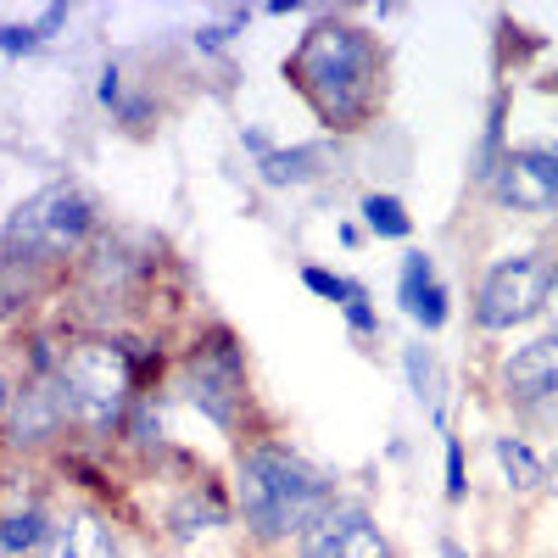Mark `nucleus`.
<instances>
[{"instance_id":"1","label":"nucleus","mask_w":558,"mask_h":558,"mask_svg":"<svg viewBox=\"0 0 558 558\" xmlns=\"http://www.w3.org/2000/svg\"><path fill=\"white\" fill-rule=\"evenodd\" d=\"M286 78L302 89V101L318 112L324 129H357L380 96V51L368 28L347 17H324L286 57Z\"/></svg>"},{"instance_id":"2","label":"nucleus","mask_w":558,"mask_h":558,"mask_svg":"<svg viewBox=\"0 0 558 558\" xmlns=\"http://www.w3.org/2000/svg\"><path fill=\"white\" fill-rule=\"evenodd\" d=\"M235 497L241 520L257 542H302L324 514L336 508V481L279 441H252L235 463Z\"/></svg>"},{"instance_id":"3","label":"nucleus","mask_w":558,"mask_h":558,"mask_svg":"<svg viewBox=\"0 0 558 558\" xmlns=\"http://www.w3.org/2000/svg\"><path fill=\"white\" fill-rule=\"evenodd\" d=\"M57 380L68 391L73 425H84L89 436H112L123 425L134 375H129V352L118 341H68L57 352Z\"/></svg>"},{"instance_id":"4","label":"nucleus","mask_w":558,"mask_h":558,"mask_svg":"<svg viewBox=\"0 0 558 558\" xmlns=\"http://www.w3.org/2000/svg\"><path fill=\"white\" fill-rule=\"evenodd\" d=\"M89 223H96V207L78 184H45L39 196H28L12 223H7V252L23 263H51L84 246Z\"/></svg>"},{"instance_id":"5","label":"nucleus","mask_w":558,"mask_h":558,"mask_svg":"<svg viewBox=\"0 0 558 558\" xmlns=\"http://www.w3.org/2000/svg\"><path fill=\"white\" fill-rule=\"evenodd\" d=\"M184 391L191 402L213 418L218 430H241V413H246V363L241 347L229 330L196 341V352L184 357Z\"/></svg>"},{"instance_id":"6","label":"nucleus","mask_w":558,"mask_h":558,"mask_svg":"<svg viewBox=\"0 0 558 558\" xmlns=\"http://www.w3.org/2000/svg\"><path fill=\"white\" fill-rule=\"evenodd\" d=\"M547 274H553V263L542 252L492 263L475 291V324L481 330H520V324H531L547 307Z\"/></svg>"},{"instance_id":"7","label":"nucleus","mask_w":558,"mask_h":558,"mask_svg":"<svg viewBox=\"0 0 558 558\" xmlns=\"http://www.w3.org/2000/svg\"><path fill=\"white\" fill-rule=\"evenodd\" d=\"M492 196L508 213L553 218L558 213V151H508L492 168Z\"/></svg>"},{"instance_id":"8","label":"nucleus","mask_w":558,"mask_h":558,"mask_svg":"<svg viewBox=\"0 0 558 558\" xmlns=\"http://www.w3.org/2000/svg\"><path fill=\"white\" fill-rule=\"evenodd\" d=\"M73 425V408H68V391L57 380V363L34 375L17 397H12V413H7V441L12 447H45L57 441L62 430Z\"/></svg>"},{"instance_id":"9","label":"nucleus","mask_w":558,"mask_h":558,"mask_svg":"<svg viewBox=\"0 0 558 558\" xmlns=\"http://www.w3.org/2000/svg\"><path fill=\"white\" fill-rule=\"evenodd\" d=\"M302 558H397L386 531L375 525V514L357 502H336L307 536H302Z\"/></svg>"},{"instance_id":"10","label":"nucleus","mask_w":558,"mask_h":558,"mask_svg":"<svg viewBox=\"0 0 558 558\" xmlns=\"http://www.w3.org/2000/svg\"><path fill=\"white\" fill-rule=\"evenodd\" d=\"M502 397L520 402V408H542L558 402V330L520 347L514 357L502 363Z\"/></svg>"},{"instance_id":"11","label":"nucleus","mask_w":558,"mask_h":558,"mask_svg":"<svg viewBox=\"0 0 558 558\" xmlns=\"http://www.w3.org/2000/svg\"><path fill=\"white\" fill-rule=\"evenodd\" d=\"M397 296H402V313L418 324V330H441V324H447V286L436 279V268H430L425 252H408L402 257Z\"/></svg>"},{"instance_id":"12","label":"nucleus","mask_w":558,"mask_h":558,"mask_svg":"<svg viewBox=\"0 0 558 558\" xmlns=\"http://www.w3.org/2000/svg\"><path fill=\"white\" fill-rule=\"evenodd\" d=\"M39 558H123V547H118V531L96 514V508H84V514H68L51 531Z\"/></svg>"},{"instance_id":"13","label":"nucleus","mask_w":558,"mask_h":558,"mask_svg":"<svg viewBox=\"0 0 558 558\" xmlns=\"http://www.w3.org/2000/svg\"><path fill=\"white\" fill-rule=\"evenodd\" d=\"M51 514H45V502H17V508H7V514H0V553H39L45 542H51Z\"/></svg>"},{"instance_id":"14","label":"nucleus","mask_w":558,"mask_h":558,"mask_svg":"<svg viewBox=\"0 0 558 558\" xmlns=\"http://www.w3.org/2000/svg\"><path fill=\"white\" fill-rule=\"evenodd\" d=\"M492 452H497V463H502V481L514 486V492H536V486H547V463H542L520 436H497Z\"/></svg>"},{"instance_id":"15","label":"nucleus","mask_w":558,"mask_h":558,"mask_svg":"<svg viewBox=\"0 0 558 558\" xmlns=\"http://www.w3.org/2000/svg\"><path fill=\"white\" fill-rule=\"evenodd\" d=\"M318 146H296V151H263V179L268 184H307L318 173Z\"/></svg>"},{"instance_id":"16","label":"nucleus","mask_w":558,"mask_h":558,"mask_svg":"<svg viewBox=\"0 0 558 558\" xmlns=\"http://www.w3.org/2000/svg\"><path fill=\"white\" fill-rule=\"evenodd\" d=\"M363 218H368V229H375L380 241H408L413 235V218H408V207L397 202V196H363Z\"/></svg>"},{"instance_id":"17","label":"nucleus","mask_w":558,"mask_h":558,"mask_svg":"<svg viewBox=\"0 0 558 558\" xmlns=\"http://www.w3.org/2000/svg\"><path fill=\"white\" fill-rule=\"evenodd\" d=\"M402 375H408V391L425 402L430 413H436V402H441V375H436V357L425 352V347H408L402 352Z\"/></svg>"},{"instance_id":"18","label":"nucleus","mask_w":558,"mask_h":558,"mask_svg":"<svg viewBox=\"0 0 558 558\" xmlns=\"http://www.w3.org/2000/svg\"><path fill=\"white\" fill-rule=\"evenodd\" d=\"M302 286L313 291V296H324V302H336V307H347L363 286L357 279H341V274H330V268H302Z\"/></svg>"},{"instance_id":"19","label":"nucleus","mask_w":558,"mask_h":558,"mask_svg":"<svg viewBox=\"0 0 558 558\" xmlns=\"http://www.w3.org/2000/svg\"><path fill=\"white\" fill-rule=\"evenodd\" d=\"M34 45H39V34L28 23H0V51H7V57H28Z\"/></svg>"},{"instance_id":"20","label":"nucleus","mask_w":558,"mask_h":558,"mask_svg":"<svg viewBox=\"0 0 558 558\" xmlns=\"http://www.w3.org/2000/svg\"><path fill=\"white\" fill-rule=\"evenodd\" d=\"M341 313H347V324H352L357 336H375V330H380V318H375V307H368V291H357V296H352V302H347Z\"/></svg>"},{"instance_id":"21","label":"nucleus","mask_w":558,"mask_h":558,"mask_svg":"<svg viewBox=\"0 0 558 558\" xmlns=\"http://www.w3.org/2000/svg\"><path fill=\"white\" fill-rule=\"evenodd\" d=\"M463 492H470L463 486V447H458V436H447V497L463 502Z\"/></svg>"},{"instance_id":"22","label":"nucleus","mask_w":558,"mask_h":558,"mask_svg":"<svg viewBox=\"0 0 558 558\" xmlns=\"http://www.w3.org/2000/svg\"><path fill=\"white\" fill-rule=\"evenodd\" d=\"M202 520H223V508H202ZM173 531L191 536V531H196V508H179V514H173Z\"/></svg>"},{"instance_id":"23","label":"nucleus","mask_w":558,"mask_h":558,"mask_svg":"<svg viewBox=\"0 0 558 558\" xmlns=\"http://www.w3.org/2000/svg\"><path fill=\"white\" fill-rule=\"evenodd\" d=\"M62 23H68V12H62V7H45V17L34 23V34L45 39V34H51V28H62Z\"/></svg>"},{"instance_id":"24","label":"nucleus","mask_w":558,"mask_h":558,"mask_svg":"<svg viewBox=\"0 0 558 558\" xmlns=\"http://www.w3.org/2000/svg\"><path fill=\"white\" fill-rule=\"evenodd\" d=\"M542 313L558 318V263H553V274H547V307H542Z\"/></svg>"},{"instance_id":"25","label":"nucleus","mask_w":558,"mask_h":558,"mask_svg":"<svg viewBox=\"0 0 558 558\" xmlns=\"http://www.w3.org/2000/svg\"><path fill=\"white\" fill-rule=\"evenodd\" d=\"M12 413V386H7V375H0V418Z\"/></svg>"},{"instance_id":"26","label":"nucleus","mask_w":558,"mask_h":558,"mask_svg":"<svg viewBox=\"0 0 558 558\" xmlns=\"http://www.w3.org/2000/svg\"><path fill=\"white\" fill-rule=\"evenodd\" d=\"M441 558H463V547L458 542H441Z\"/></svg>"}]
</instances>
